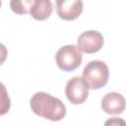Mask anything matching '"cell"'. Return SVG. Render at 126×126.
<instances>
[{
  "label": "cell",
  "instance_id": "1",
  "mask_svg": "<svg viewBox=\"0 0 126 126\" xmlns=\"http://www.w3.org/2000/svg\"><path fill=\"white\" fill-rule=\"evenodd\" d=\"M30 105L36 115L50 121H60L66 115L65 104L58 97L44 92L35 93L30 100Z\"/></svg>",
  "mask_w": 126,
  "mask_h": 126
},
{
  "label": "cell",
  "instance_id": "2",
  "mask_svg": "<svg viewBox=\"0 0 126 126\" xmlns=\"http://www.w3.org/2000/svg\"><path fill=\"white\" fill-rule=\"evenodd\" d=\"M109 70L107 65L100 60L90 61L83 70V80L89 89L98 90L108 81Z\"/></svg>",
  "mask_w": 126,
  "mask_h": 126
},
{
  "label": "cell",
  "instance_id": "3",
  "mask_svg": "<svg viewBox=\"0 0 126 126\" xmlns=\"http://www.w3.org/2000/svg\"><path fill=\"white\" fill-rule=\"evenodd\" d=\"M82 53L77 46L68 44L60 47L55 55L57 66L66 72L76 70L82 63Z\"/></svg>",
  "mask_w": 126,
  "mask_h": 126
},
{
  "label": "cell",
  "instance_id": "4",
  "mask_svg": "<svg viewBox=\"0 0 126 126\" xmlns=\"http://www.w3.org/2000/svg\"><path fill=\"white\" fill-rule=\"evenodd\" d=\"M103 36L97 31H86L81 33L77 39V47L81 52L92 54L101 49L103 45Z\"/></svg>",
  "mask_w": 126,
  "mask_h": 126
},
{
  "label": "cell",
  "instance_id": "5",
  "mask_svg": "<svg viewBox=\"0 0 126 126\" xmlns=\"http://www.w3.org/2000/svg\"><path fill=\"white\" fill-rule=\"evenodd\" d=\"M89 90L82 77H73L66 84L65 94L71 103L81 104L87 99Z\"/></svg>",
  "mask_w": 126,
  "mask_h": 126
},
{
  "label": "cell",
  "instance_id": "6",
  "mask_svg": "<svg viewBox=\"0 0 126 126\" xmlns=\"http://www.w3.org/2000/svg\"><path fill=\"white\" fill-rule=\"evenodd\" d=\"M56 12L65 21L75 20L83 12V2L81 0H57Z\"/></svg>",
  "mask_w": 126,
  "mask_h": 126
},
{
  "label": "cell",
  "instance_id": "7",
  "mask_svg": "<svg viewBox=\"0 0 126 126\" xmlns=\"http://www.w3.org/2000/svg\"><path fill=\"white\" fill-rule=\"evenodd\" d=\"M101 108L108 114H120L125 109V98L119 93H108L101 99Z\"/></svg>",
  "mask_w": 126,
  "mask_h": 126
},
{
  "label": "cell",
  "instance_id": "8",
  "mask_svg": "<svg viewBox=\"0 0 126 126\" xmlns=\"http://www.w3.org/2000/svg\"><path fill=\"white\" fill-rule=\"evenodd\" d=\"M52 13V3L50 0H34V4L31 9L32 17L38 21L47 19Z\"/></svg>",
  "mask_w": 126,
  "mask_h": 126
},
{
  "label": "cell",
  "instance_id": "9",
  "mask_svg": "<svg viewBox=\"0 0 126 126\" xmlns=\"http://www.w3.org/2000/svg\"><path fill=\"white\" fill-rule=\"evenodd\" d=\"M34 4V0H12L10 7L12 11L19 15H26L31 12L32 7Z\"/></svg>",
  "mask_w": 126,
  "mask_h": 126
},
{
  "label": "cell",
  "instance_id": "10",
  "mask_svg": "<svg viewBox=\"0 0 126 126\" xmlns=\"http://www.w3.org/2000/svg\"><path fill=\"white\" fill-rule=\"evenodd\" d=\"M11 100L3 83L0 82V115L6 114L10 110Z\"/></svg>",
  "mask_w": 126,
  "mask_h": 126
},
{
  "label": "cell",
  "instance_id": "11",
  "mask_svg": "<svg viewBox=\"0 0 126 126\" xmlns=\"http://www.w3.org/2000/svg\"><path fill=\"white\" fill-rule=\"evenodd\" d=\"M104 126H126V123L122 118L112 117V118H108L104 122Z\"/></svg>",
  "mask_w": 126,
  "mask_h": 126
},
{
  "label": "cell",
  "instance_id": "12",
  "mask_svg": "<svg viewBox=\"0 0 126 126\" xmlns=\"http://www.w3.org/2000/svg\"><path fill=\"white\" fill-rule=\"evenodd\" d=\"M7 55H8V50H7L6 46L4 44L0 43V65H2L5 62Z\"/></svg>",
  "mask_w": 126,
  "mask_h": 126
},
{
  "label": "cell",
  "instance_id": "13",
  "mask_svg": "<svg viewBox=\"0 0 126 126\" xmlns=\"http://www.w3.org/2000/svg\"><path fill=\"white\" fill-rule=\"evenodd\" d=\"M1 4H2V2H1V0H0V7H1Z\"/></svg>",
  "mask_w": 126,
  "mask_h": 126
}]
</instances>
